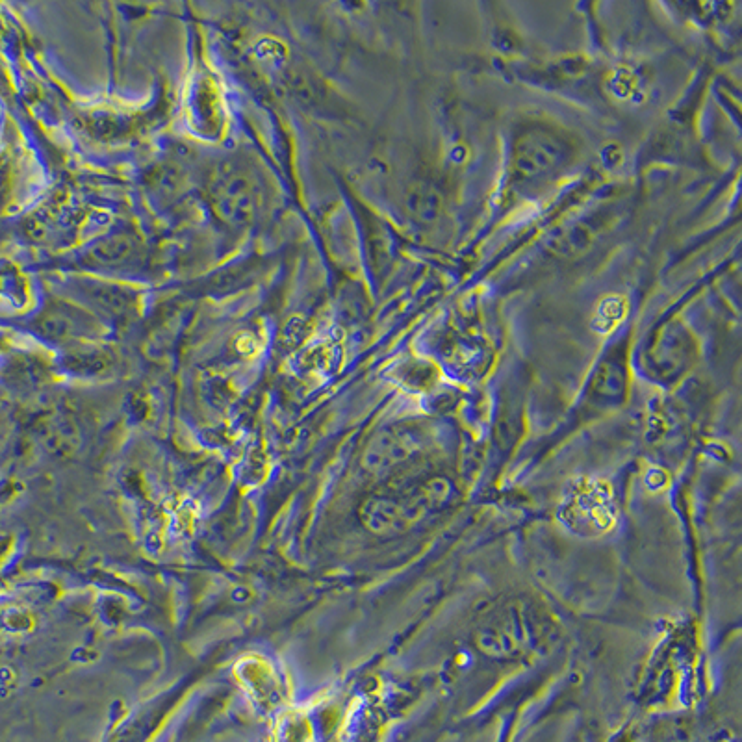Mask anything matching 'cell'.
I'll return each instance as SVG.
<instances>
[{"mask_svg": "<svg viewBox=\"0 0 742 742\" xmlns=\"http://www.w3.org/2000/svg\"><path fill=\"white\" fill-rule=\"evenodd\" d=\"M576 156L572 138L548 123L520 128L512 143L511 179L522 190L546 186L557 179Z\"/></svg>", "mask_w": 742, "mask_h": 742, "instance_id": "1", "label": "cell"}, {"mask_svg": "<svg viewBox=\"0 0 742 742\" xmlns=\"http://www.w3.org/2000/svg\"><path fill=\"white\" fill-rule=\"evenodd\" d=\"M210 197L219 218L245 225L260 206V184L245 166H225L210 184Z\"/></svg>", "mask_w": 742, "mask_h": 742, "instance_id": "2", "label": "cell"}, {"mask_svg": "<svg viewBox=\"0 0 742 742\" xmlns=\"http://www.w3.org/2000/svg\"><path fill=\"white\" fill-rule=\"evenodd\" d=\"M47 329L64 334V338H71V336H84L91 331H101V323L91 316V312H86L64 301L62 307L52 312L51 318L47 321Z\"/></svg>", "mask_w": 742, "mask_h": 742, "instance_id": "3", "label": "cell"}, {"mask_svg": "<svg viewBox=\"0 0 742 742\" xmlns=\"http://www.w3.org/2000/svg\"><path fill=\"white\" fill-rule=\"evenodd\" d=\"M410 208L414 214H418L422 219H435L438 210H440V197L436 195L433 188L422 186L416 192L412 193Z\"/></svg>", "mask_w": 742, "mask_h": 742, "instance_id": "4", "label": "cell"}]
</instances>
